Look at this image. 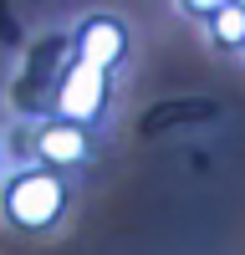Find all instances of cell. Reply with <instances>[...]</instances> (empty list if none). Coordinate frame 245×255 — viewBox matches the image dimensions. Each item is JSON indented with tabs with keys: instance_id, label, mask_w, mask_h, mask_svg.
I'll return each mask as SVG.
<instances>
[{
	"instance_id": "1",
	"label": "cell",
	"mask_w": 245,
	"mask_h": 255,
	"mask_svg": "<svg viewBox=\"0 0 245 255\" xmlns=\"http://www.w3.org/2000/svg\"><path fill=\"white\" fill-rule=\"evenodd\" d=\"M72 209V184L67 174H51L41 163L0 174V220L20 235H51Z\"/></svg>"
},
{
	"instance_id": "6",
	"label": "cell",
	"mask_w": 245,
	"mask_h": 255,
	"mask_svg": "<svg viewBox=\"0 0 245 255\" xmlns=\"http://www.w3.org/2000/svg\"><path fill=\"white\" fill-rule=\"evenodd\" d=\"M0 153H5V148H0Z\"/></svg>"
},
{
	"instance_id": "2",
	"label": "cell",
	"mask_w": 245,
	"mask_h": 255,
	"mask_svg": "<svg viewBox=\"0 0 245 255\" xmlns=\"http://www.w3.org/2000/svg\"><path fill=\"white\" fill-rule=\"evenodd\" d=\"M102 113H108V72L87 67V61H72L56 82V118H67V123L92 133L102 123Z\"/></svg>"
},
{
	"instance_id": "4",
	"label": "cell",
	"mask_w": 245,
	"mask_h": 255,
	"mask_svg": "<svg viewBox=\"0 0 245 255\" xmlns=\"http://www.w3.org/2000/svg\"><path fill=\"white\" fill-rule=\"evenodd\" d=\"M72 46H77L72 61H87L97 72H113L122 61V51H128V26H122L118 15H87L72 31Z\"/></svg>"
},
{
	"instance_id": "3",
	"label": "cell",
	"mask_w": 245,
	"mask_h": 255,
	"mask_svg": "<svg viewBox=\"0 0 245 255\" xmlns=\"http://www.w3.org/2000/svg\"><path fill=\"white\" fill-rule=\"evenodd\" d=\"M31 148H36V163L51 168V174H67V168L92 163V133L77 128V123H67V118H56V113L36 123Z\"/></svg>"
},
{
	"instance_id": "5",
	"label": "cell",
	"mask_w": 245,
	"mask_h": 255,
	"mask_svg": "<svg viewBox=\"0 0 245 255\" xmlns=\"http://www.w3.org/2000/svg\"><path fill=\"white\" fill-rule=\"evenodd\" d=\"M204 31H210L215 46H225V51H245V5H235V0L210 5V15H204Z\"/></svg>"
}]
</instances>
